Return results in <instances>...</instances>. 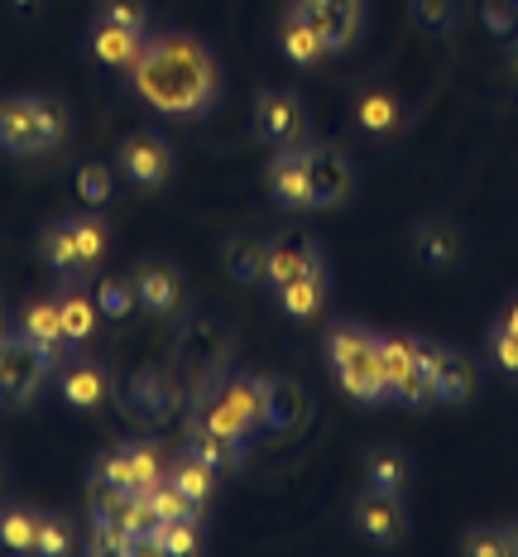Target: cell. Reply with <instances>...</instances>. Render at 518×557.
Listing matches in <instances>:
<instances>
[{
	"label": "cell",
	"mask_w": 518,
	"mask_h": 557,
	"mask_svg": "<svg viewBox=\"0 0 518 557\" xmlns=\"http://www.w3.org/2000/svg\"><path fill=\"white\" fill-rule=\"evenodd\" d=\"M130 87L149 111L168 121H198L222 101V63L198 34H149L144 53L130 67Z\"/></svg>",
	"instance_id": "1"
},
{
	"label": "cell",
	"mask_w": 518,
	"mask_h": 557,
	"mask_svg": "<svg viewBox=\"0 0 518 557\" xmlns=\"http://www.w3.org/2000/svg\"><path fill=\"white\" fill-rule=\"evenodd\" d=\"M73 139V111L53 91H15L0 97V149L15 159L58 154Z\"/></svg>",
	"instance_id": "2"
},
{
	"label": "cell",
	"mask_w": 518,
	"mask_h": 557,
	"mask_svg": "<svg viewBox=\"0 0 518 557\" xmlns=\"http://www.w3.org/2000/svg\"><path fill=\"white\" fill-rule=\"evenodd\" d=\"M327 361L337 370V385L355 404H384V336L365 322H331L327 327Z\"/></svg>",
	"instance_id": "3"
},
{
	"label": "cell",
	"mask_w": 518,
	"mask_h": 557,
	"mask_svg": "<svg viewBox=\"0 0 518 557\" xmlns=\"http://www.w3.org/2000/svg\"><path fill=\"white\" fill-rule=\"evenodd\" d=\"M111 246V231L101 216L91 212H73V216H58L39 231V255L43 264L58 274V288H77L87 284V274L101 264V255Z\"/></svg>",
	"instance_id": "4"
},
{
	"label": "cell",
	"mask_w": 518,
	"mask_h": 557,
	"mask_svg": "<svg viewBox=\"0 0 518 557\" xmlns=\"http://www.w3.org/2000/svg\"><path fill=\"white\" fill-rule=\"evenodd\" d=\"M192 413H202L212 428H222L236 443H250V437L264 428V380L255 375H226L216 380V389L206 394Z\"/></svg>",
	"instance_id": "5"
},
{
	"label": "cell",
	"mask_w": 518,
	"mask_h": 557,
	"mask_svg": "<svg viewBox=\"0 0 518 557\" xmlns=\"http://www.w3.org/2000/svg\"><path fill=\"white\" fill-rule=\"evenodd\" d=\"M384 385L389 399L422 409L432 404V342L418 332H389L384 336Z\"/></svg>",
	"instance_id": "6"
},
{
	"label": "cell",
	"mask_w": 518,
	"mask_h": 557,
	"mask_svg": "<svg viewBox=\"0 0 518 557\" xmlns=\"http://www.w3.org/2000/svg\"><path fill=\"white\" fill-rule=\"evenodd\" d=\"M53 356H43L29 336L5 332L0 336V409H29L39 389L53 375Z\"/></svg>",
	"instance_id": "7"
},
{
	"label": "cell",
	"mask_w": 518,
	"mask_h": 557,
	"mask_svg": "<svg viewBox=\"0 0 518 557\" xmlns=\"http://www.w3.org/2000/svg\"><path fill=\"white\" fill-rule=\"evenodd\" d=\"M115 173L125 183H135L140 193H159L178 173V154L159 131H130L115 145Z\"/></svg>",
	"instance_id": "8"
},
{
	"label": "cell",
	"mask_w": 518,
	"mask_h": 557,
	"mask_svg": "<svg viewBox=\"0 0 518 557\" xmlns=\"http://www.w3.org/2000/svg\"><path fill=\"white\" fill-rule=\"evenodd\" d=\"M313 270H331L327 250H321V240L313 236V231H303V226L274 231V236H269V255H264V284L279 294L283 284H293V278H303Z\"/></svg>",
	"instance_id": "9"
},
{
	"label": "cell",
	"mask_w": 518,
	"mask_h": 557,
	"mask_svg": "<svg viewBox=\"0 0 518 557\" xmlns=\"http://www.w3.org/2000/svg\"><path fill=\"white\" fill-rule=\"evenodd\" d=\"M351 524L361 533L365 543H375V548H399L403 539L413 533V515L408 505H403V495L394 491H361L351 505Z\"/></svg>",
	"instance_id": "10"
},
{
	"label": "cell",
	"mask_w": 518,
	"mask_h": 557,
	"mask_svg": "<svg viewBox=\"0 0 518 557\" xmlns=\"http://www.w3.org/2000/svg\"><path fill=\"white\" fill-rule=\"evenodd\" d=\"M255 131L264 145L283 149V145H307L313 135V115H307L303 97L288 87H264L255 97Z\"/></svg>",
	"instance_id": "11"
},
{
	"label": "cell",
	"mask_w": 518,
	"mask_h": 557,
	"mask_svg": "<svg viewBox=\"0 0 518 557\" xmlns=\"http://www.w3.org/2000/svg\"><path fill=\"white\" fill-rule=\"evenodd\" d=\"M307 183H313V212H337L355 197V164L337 145L307 139Z\"/></svg>",
	"instance_id": "12"
},
{
	"label": "cell",
	"mask_w": 518,
	"mask_h": 557,
	"mask_svg": "<svg viewBox=\"0 0 518 557\" xmlns=\"http://www.w3.org/2000/svg\"><path fill=\"white\" fill-rule=\"evenodd\" d=\"M53 380H58V394H63L67 409L77 413H91L111 399V370L97 361V356H83V351H63V361L53 366Z\"/></svg>",
	"instance_id": "13"
},
{
	"label": "cell",
	"mask_w": 518,
	"mask_h": 557,
	"mask_svg": "<svg viewBox=\"0 0 518 557\" xmlns=\"http://www.w3.org/2000/svg\"><path fill=\"white\" fill-rule=\"evenodd\" d=\"M130 284H135V298H140V308L154 312V318H168V312H178L182 298H188V278H182V270L173 260H164V255H144V260H135Z\"/></svg>",
	"instance_id": "14"
},
{
	"label": "cell",
	"mask_w": 518,
	"mask_h": 557,
	"mask_svg": "<svg viewBox=\"0 0 518 557\" xmlns=\"http://www.w3.org/2000/svg\"><path fill=\"white\" fill-rule=\"evenodd\" d=\"M293 10L307 20L331 53L351 49L365 25V0H293Z\"/></svg>",
	"instance_id": "15"
},
{
	"label": "cell",
	"mask_w": 518,
	"mask_h": 557,
	"mask_svg": "<svg viewBox=\"0 0 518 557\" xmlns=\"http://www.w3.org/2000/svg\"><path fill=\"white\" fill-rule=\"evenodd\" d=\"M269 197L283 212H313V183H307V145H283L274 149L269 169H264Z\"/></svg>",
	"instance_id": "16"
},
{
	"label": "cell",
	"mask_w": 518,
	"mask_h": 557,
	"mask_svg": "<svg viewBox=\"0 0 518 557\" xmlns=\"http://www.w3.org/2000/svg\"><path fill=\"white\" fill-rule=\"evenodd\" d=\"M97 481H111L130 495H144L154 481H164V467H159V451L149 443H121L97 461Z\"/></svg>",
	"instance_id": "17"
},
{
	"label": "cell",
	"mask_w": 518,
	"mask_h": 557,
	"mask_svg": "<svg viewBox=\"0 0 518 557\" xmlns=\"http://www.w3.org/2000/svg\"><path fill=\"white\" fill-rule=\"evenodd\" d=\"M480 394V366L460 346L432 342V399L442 404H470Z\"/></svg>",
	"instance_id": "18"
},
{
	"label": "cell",
	"mask_w": 518,
	"mask_h": 557,
	"mask_svg": "<svg viewBox=\"0 0 518 557\" xmlns=\"http://www.w3.org/2000/svg\"><path fill=\"white\" fill-rule=\"evenodd\" d=\"M313 423V389L293 375H269L264 380V428L274 433H298Z\"/></svg>",
	"instance_id": "19"
},
{
	"label": "cell",
	"mask_w": 518,
	"mask_h": 557,
	"mask_svg": "<svg viewBox=\"0 0 518 557\" xmlns=\"http://www.w3.org/2000/svg\"><path fill=\"white\" fill-rule=\"evenodd\" d=\"M466 246H470L466 231L442 212L422 216V222L413 226V255H418L428 270H456V264L466 260Z\"/></svg>",
	"instance_id": "20"
},
{
	"label": "cell",
	"mask_w": 518,
	"mask_h": 557,
	"mask_svg": "<svg viewBox=\"0 0 518 557\" xmlns=\"http://www.w3.org/2000/svg\"><path fill=\"white\" fill-rule=\"evenodd\" d=\"M182 361H188L198 375H216L230 351V332L216 312H192L188 327H182V342H178Z\"/></svg>",
	"instance_id": "21"
},
{
	"label": "cell",
	"mask_w": 518,
	"mask_h": 557,
	"mask_svg": "<svg viewBox=\"0 0 518 557\" xmlns=\"http://www.w3.org/2000/svg\"><path fill=\"white\" fill-rule=\"evenodd\" d=\"M355 125L375 139H394L403 125H408V101H403V91L384 87V83L361 87V97H355Z\"/></svg>",
	"instance_id": "22"
},
{
	"label": "cell",
	"mask_w": 518,
	"mask_h": 557,
	"mask_svg": "<svg viewBox=\"0 0 518 557\" xmlns=\"http://www.w3.org/2000/svg\"><path fill=\"white\" fill-rule=\"evenodd\" d=\"M144 29H125V25H101V20H91V58L97 63L115 67V73H130L135 58L144 53Z\"/></svg>",
	"instance_id": "23"
},
{
	"label": "cell",
	"mask_w": 518,
	"mask_h": 557,
	"mask_svg": "<svg viewBox=\"0 0 518 557\" xmlns=\"http://www.w3.org/2000/svg\"><path fill=\"white\" fill-rule=\"evenodd\" d=\"M20 336H29L34 346H39L43 356H53V361H63L67 351V336H63V312H58V298H34L20 312Z\"/></svg>",
	"instance_id": "24"
},
{
	"label": "cell",
	"mask_w": 518,
	"mask_h": 557,
	"mask_svg": "<svg viewBox=\"0 0 518 557\" xmlns=\"http://www.w3.org/2000/svg\"><path fill=\"white\" fill-rule=\"evenodd\" d=\"M264 255H269V240H264L260 231L236 226L222 240V260H226V270L236 274L240 284H260V278H264Z\"/></svg>",
	"instance_id": "25"
},
{
	"label": "cell",
	"mask_w": 518,
	"mask_h": 557,
	"mask_svg": "<svg viewBox=\"0 0 518 557\" xmlns=\"http://www.w3.org/2000/svg\"><path fill=\"white\" fill-rule=\"evenodd\" d=\"M164 475H168V481L178 485V491L188 495V500L198 505V509H202V505H212L216 485H222V471H216L212 461H202L198 451H188V447H182L178 457H173V467H168Z\"/></svg>",
	"instance_id": "26"
},
{
	"label": "cell",
	"mask_w": 518,
	"mask_h": 557,
	"mask_svg": "<svg viewBox=\"0 0 518 557\" xmlns=\"http://www.w3.org/2000/svg\"><path fill=\"white\" fill-rule=\"evenodd\" d=\"M327 294H331V270H313V274L293 278V284H283L274 298H279V308L288 312V318L313 322L317 312L327 308Z\"/></svg>",
	"instance_id": "27"
},
{
	"label": "cell",
	"mask_w": 518,
	"mask_h": 557,
	"mask_svg": "<svg viewBox=\"0 0 518 557\" xmlns=\"http://www.w3.org/2000/svg\"><path fill=\"white\" fill-rule=\"evenodd\" d=\"M413 457L403 451L399 443H379L370 457H365V475H370V485L375 491H394V495H403L413 485Z\"/></svg>",
	"instance_id": "28"
},
{
	"label": "cell",
	"mask_w": 518,
	"mask_h": 557,
	"mask_svg": "<svg viewBox=\"0 0 518 557\" xmlns=\"http://www.w3.org/2000/svg\"><path fill=\"white\" fill-rule=\"evenodd\" d=\"M58 312H63V336L67 346H83L97 336V322H101V308L97 298L83 294V284L77 288H58Z\"/></svg>",
	"instance_id": "29"
},
{
	"label": "cell",
	"mask_w": 518,
	"mask_h": 557,
	"mask_svg": "<svg viewBox=\"0 0 518 557\" xmlns=\"http://www.w3.org/2000/svg\"><path fill=\"white\" fill-rule=\"evenodd\" d=\"M240 447H245V443L226 437L222 428H212L202 413H192V418H188V451H198V457H202V461H212L216 471L236 467V461H240Z\"/></svg>",
	"instance_id": "30"
},
{
	"label": "cell",
	"mask_w": 518,
	"mask_h": 557,
	"mask_svg": "<svg viewBox=\"0 0 518 557\" xmlns=\"http://www.w3.org/2000/svg\"><path fill=\"white\" fill-rule=\"evenodd\" d=\"M279 44H283V53H288V63H298V67H321V58H327L331 49L321 44V34L307 25L298 10H288L283 15V29H279Z\"/></svg>",
	"instance_id": "31"
},
{
	"label": "cell",
	"mask_w": 518,
	"mask_h": 557,
	"mask_svg": "<svg viewBox=\"0 0 518 557\" xmlns=\"http://www.w3.org/2000/svg\"><path fill=\"white\" fill-rule=\"evenodd\" d=\"M39 515L43 509H34V505H0V548L5 553H34Z\"/></svg>",
	"instance_id": "32"
},
{
	"label": "cell",
	"mask_w": 518,
	"mask_h": 557,
	"mask_svg": "<svg viewBox=\"0 0 518 557\" xmlns=\"http://www.w3.org/2000/svg\"><path fill=\"white\" fill-rule=\"evenodd\" d=\"M144 505L154 509V519H159V524H178V519H198V505H192L188 495H182L178 485L168 481V475H164V481H154V485H149V491H144Z\"/></svg>",
	"instance_id": "33"
},
{
	"label": "cell",
	"mask_w": 518,
	"mask_h": 557,
	"mask_svg": "<svg viewBox=\"0 0 518 557\" xmlns=\"http://www.w3.org/2000/svg\"><path fill=\"white\" fill-rule=\"evenodd\" d=\"M408 15H413V25L428 34V39H446V34L456 29L460 5L456 0H408Z\"/></svg>",
	"instance_id": "34"
},
{
	"label": "cell",
	"mask_w": 518,
	"mask_h": 557,
	"mask_svg": "<svg viewBox=\"0 0 518 557\" xmlns=\"http://www.w3.org/2000/svg\"><path fill=\"white\" fill-rule=\"evenodd\" d=\"M149 553H168V557H182V553H202V539H198V519H178V524H159L149 533Z\"/></svg>",
	"instance_id": "35"
},
{
	"label": "cell",
	"mask_w": 518,
	"mask_h": 557,
	"mask_svg": "<svg viewBox=\"0 0 518 557\" xmlns=\"http://www.w3.org/2000/svg\"><path fill=\"white\" fill-rule=\"evenodd\" d=\"M97 308L106 312V318H115V322H125L135 308H140V298H135V284H130V274H115V278H101L97 284Z\"/></svg>",
	"instance_id": "36"
},
{
	"label": "cell",
	"mask_w": 518,
	"mask_h": 557,
	"mask_svg": "<svg viewBox=\"0 0 518 557\" xmlns=\"http://www.w3.org/2000/svg\"><path fill=\"white\" fill-rule=\"evenodd\" d=\"M460 553L470 557H514V539H509V524H480L460 539Z\"/></svg>",
	"instance_id": "37"
},
{
	"label": "cell",
	"mask_w": 518,
	"mask_h": 557,
	"mask_svg": "<svg viewBox=\"0 0 518 557\" xmlns=\"http://www.w3.org/2000/svg\"><path fill=\"white\" fill-rule=\"evenodd\" d=\"M73 548V519L67 515H53V509H43L39 515V539H34V553L43 557H58Z\"/></svg>",
	"instance_id": "38"
},
{
	"label": "cell",
	"mask_w": 518,
	"mask_h": 557,
	"mask_svg": "<svg viewBox=\"0 0 518 557\" xmlns=\"http://www.w3.org/2000/svg\"><path fill=\"white\" fill-rule=\"evenodd\" d=\"M91 20L101 25H125V29H144L149 25V0H97Z\"/></svg>",
	"instance_id": "39"
},
{
	"label": "cell",
	"mask_w": 518,
	"mask_h": 557,
	"mask_svg": "<svg viewBox=\"0 0 518 557\" xmlns=\"http://www.w3.org/2000/svg\"><path fill=\"white\" fill-rule=\"evenodd\" d=\"M77 197H83L87 207H106L115 197V173L106 164H83L77 169Z\"/></svg>",
	"instance_id": "40"
},
{
	"label": "cell",
	"mask_w": 518,
	"mask_h": 557,
	"mask_svg": "<svg viewBox=\"0 0 518 557\" xmlns=\"http://www.w3.org/2000/svg\"><path fill=\"white\" fill-rule=\"evenodd\" d=\"M480 25H485L494 39L514 44L518 39V5L514 0H480Z\"/></svg>",
	"instance_id": "41"
},
{
	"label": "cell",
	"mask_w": 518,
	"mask_h": 557,
	"mask_svg": "<svg viewBox=\"0 0 518 557\" xmlns=\"http://www.w3.org/2000/svg\"><path fill=\"white\" fill-rule=\"evenodd\" d=\"M490 361L504 370V375H518V336L504 327V322H494L490 327Z\"/></svg>",
	"instance_id": "42"
},
{
	"label": "cell",
	"mask_w": 518,
	"mask_h": 557,
	"mask_svg": "<svg viewBox=\"0 0 518 557\" xmlns=\"http://www.w3.org/2000/svg\"><path fill=\"white\" fill-rule=\"evenodd\" d=\"M494 322H504V327H509V332L518 336V294H514V298H509V304H504V308H500V318H494Z\"/></svg>",
	"instance_id": "43"
},
{
	"label": "cell",
	"mask_w": 518,
	"mask_h": 557,
	"mask_svg": "<svg viewBox=\"0 0 518 557\" xmlns=\"http://www.w3.org/2000/svg\"><path fill=\"white\" fill-rule=\"evenodd\" d=\"M509 73H514V83H518V39L509 44Z\"/></svg>",
	"instance_id": "44"
},
{
	"label": "cell",
	"mask_w": 518,
	"mask_h": 557,
	"mask_svg": "<svg viewBox=\"0 0 518 557\" xmlns=\"http://www.w3.org/2000/svg\"><path fill=\"white\" fill-rule=\"evenodd\" d=\"M10 491V467H5V457H0V495Z\"/></svg>",
	"instance_id": "45"
},
{
	"label": "cell",
	"mask_w": 518,
	"mask_h": 557,
	"mask_svg": "<svg viewBox=\"0 0 518 557\" xmlns=\"http://www.w3.org/2000/svg\"><path fill=\"white\" fill-rule=\"evenodd\" d=\"M509 539H514V557H518V519H509Z\"/></svg>",
	"instance_id": "46"
},
{
	"label": "cell",
	"mask_w": 518,
	"mask_h": 557,
	"mask_svg": "<svg viewBox=\"0 0 518 557\" xmlns=\"http://www.w3.org/2000/svg\"><path fill=\"white\" fill-rule=\"evenodd\" d=\"M5 332H10V327H5V308H0V336H5Z\"/></svg>",
	"instance_id": "47"
},
{
	"label": "cell",
	"mask_w": 518,
	"mask_h": 557,
	"mask_svg": "<svg viewBox=\"0 0 518 557\" xmlns=\"http://www.w3.org/2000/svg\"><path fill=\"white\" fill-rule=\"evenodd\" d=\"M514 5H518V0H514Z\"/></svg>",
	"instance_id": "48"
}]
</instances>
